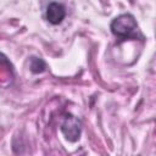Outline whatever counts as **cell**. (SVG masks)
I'll list each match as a JSON object with an SVG mask.
<instances>
[{"mask_svg":"<svg viewBox=\"0 0 156 156\" xmlns=\"http://www.w3.org/2000/svg\"><path fill=\"white\" fill-rule=\"evenodd\" d=\"M66 16V9L60 2H50L46 7L45 17L51 24H60Z\"/></svg>","mask_w":156,"mask_h":156,"instance_id":"3957f363","label":"cell"},{"mask_svg":"<svg viewBox=\"0 0 156 156\" xmlns=\"http://www.w3.org/2000/svg\"><path fill=\"white\" fill-rule=\"evenodd\" d=\"M61 132L68 141H77L82 133V121L72 115H68L61 124Z\"/></svg>","mask_w":156,"mask_h":156,"instance_id":"7a4b0ae2","label":"cell"},{"mask_svg":"<svg viewBox=\"0 0 156 156\" xmlns=\"http://www.w3.org/2000/svg\"><path fill=\"white\" fill-rule=\"evenodd\" d=\"M111 32L113 35H116L119 40H128V39H140L143 40L144 37L139 30L138 23L133 15L130 13H123L117 16L111 22Z\"/></svg>","mask_w":156,"mask_h":156,"instance_id":"6da1fadb","label":"cell"},{"mask_svg":"<svg viewBox=\"0 0 156 156\" xmlns=\"http://www.w3.org/2000/svg\"><path fill=\"white\" fill-rule=\"evenodd\" d=\"M29 67L33 73H41L46 69V63L44 62V60H41L39 57H32Z\"/></svg>","mask_w":156,"mask_h":156,"instance_id":"277c9868","label":"cell"}]
</instances>
